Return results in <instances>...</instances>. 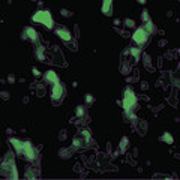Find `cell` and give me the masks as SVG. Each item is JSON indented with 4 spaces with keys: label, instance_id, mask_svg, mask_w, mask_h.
<instances>
[{
    "label": "cell",
    "instance_id": "cell-13",
    "mask_svg": "<svg viewBox=\"0 0 180 180\" xmlns=\"http://www.w3.org/2000/svg\"><path fill=\"white\" fill-rule=\"evenodd\" d=\"M162 140H164V141H167V143H170V144L173 143V137H171L170 134H165L164 137H162Z\"/></svg>",
    "mask_w": 180,
    "mask_h": 180
},
{
    "label": "cell",
    "instance_id": "cell-9",
    "mask_svg": "<svg viewBox=\"0 0 180 180\" xmlns=\"http://www.w3.org/2000/svg\"><path fill=\"white\" fill-rule=\"evenodd\" d=\"M45 80H47L48 83H57V75H56V72L48 71L47 74H45Z\"/></svg>",
    "mask_w": 180,
    "mask_h": 180
},
{
    "label": "cell",
    "instance_id": "cell-18",
    "mask_svg": "<svg viewBox=\"0 0 180 180\" xmlns=\"http://www.w3.org/2000/svg\"><path fill=\"white\" fill-rule=\"evenodd\" d=\"M62 15H63V17H69L71 12L68 11V9H62Z\"/></svg>",
    "mask_w": 180,
    "mask_h": 180
},
{
    "label": "cell",
    "instance_id": "cell-4",
    "mask_svg": "<svg viewBox=\"0 0 180 180\" xmlns=\"http://www.w3.org/2000/svg\"><path fill=\"white\" fill-rule=\"evenodd\" d=\"M56 33H57V36H59L60 39L66 41V42H69L72 39V35H71V32L66 29V27H59V29L56 30Z\"/></svg>",
    "mask_w": 180,
    "mask_h": 180
},
{
    "label": "cell",
    "instance_id": "cell-11",
    "mask_svg": "<svg viewBox=\"0 0 180 180\" xmlns=\"http://www.w3.org/2000/svg\"><path fill=\"white\" fill-rule=\"evenodd\" d=\"M123 23H125V26H126V27H128V29H131V27H134V26H135V23H134V20H129V18H128V20H125Z\"/></svg>",
    "mask_w": 180,
    "mask_h": 180
},
{
    "label": "cell",
    "instance_id": "cell-17",
    "mask_svg": "<svg viewBox=\"0 0 180 180\" xmlns=\"http://www.w3.org/2000/svg\"><path fill=\"white\" fill-rule=\"evenodd\" d=\"M86 101H87V104H92L93 102V96L92 95H87L86 96Z\"/></svg>",
    "mask_w": 180,
    "mask_h": 180
},
{
    "label": "cell",
    "instance_id": "cell-10",
    "mask_svg": "<svg viewBox=\"0 0 180 180\" xmlns=\"http://www.w3.org/2000/svg\"><path fill=\"white\" fill-rule=\"evenodd\" d=\"M72 144H74V147H83V146H86V140L83 138V135L81 137H75Z\"/></svg>",
    "mask_w": 180,
    "mask_h": 180
},
{
    "label": "cell",
    "instance_id": "cell-19",
    "mask_svg": "<svg viewBox=\"0 0 180 180\" xmlns=\"http://www.w3.org/2000/svg\"><path fill=\"white\" fill-rule=\"evenodd\" d=\"M8 81H9V83H14V81H15V77H14V75H9V77H8Z\"/></svg>",
    "mask_w": 180,
    "mask_h": 180
},
{
    "label": "cell",
    "instance_id": "cell-8",
    "mask_svg": "<svg viewBox=\"0 0 180 180\" xmlns=\"http://www.w3.org/2000/svg\"><path fill=\"white\" fill-rule=\"evenodd\" d=\"M11 144H12V147H14L18 153H21V152L24 150V146H26V143L17 140V138H11Z\"/></svg>",
    "mask_w": 180,
    "mask_h": 180
},
{
    "label": "cell",
    "instance_id": "cell-12",
    "mask_svg": "<svg viewBox=\"0 0 180 180\" xmlns=\"http://www.w3.org/2000/svg\"><path fill=\"white\" fill-rule=\"evenodd\" d=\"M141 20H143V21H146V23H149V21H150V18H149V14H147V11H144V12L141 14Z\"/></svg>",
    "mask_w": 180,
    "mask_h": 180
},
{
    "label": "cell",
    "instance_id": "cell-5",
    "mask_svg": "<svg viewBox=\"0 0 180 180\" xmlns=\"http://www.w3.org/2000/svg\"><path fill=\"white\" fill-rule=\"evenodd\" d=\"M51 95H53V99H62V96H63V86L59 83V81H57V83H54Z\"/></svg>",
    "mask_w": 180,
    "mask_h": 180
},
{
    "label": "cell",
    "instance_id": "cell-15",
    "mask_svg": "<svg viewBox=\"0 0 180 180\" xmlns=\"http://www.w3.org/2000/svg\"><path fill=\"white\" fill-rule=\"evenodd\" d=\"M84 114V108L83 107H77V116H83Z\"/></svg>",
    "mask_w": 180,
    "mask_h": 180
},
{
    "label": "cell",
    "instance_id": "cell-14",
    "mask_svg": "<svg viewBox=\"0 0 180 180\" xmlns=\"http://www.w3.org/2000/svg\"><path fill=\"white\" fill-rule=\"evenodd\" d=\"M131 54H132V56H134L135 59H138V56H140V51H138V50H135V48H132V50H131Z\"/></svg>",
    "mask_w": 180,
    "mask_h": 180
},
{
    "label": "cell",
    "instance_id": "cell-20",
    "mask_svg": "<svg viewBox=\"0 0 180 180\" xmlns=\"http://www.w3.org/2000/svg\"><path fill=\"white\" fill-rule=\"evenodd\" d=\"M32 71H33V75H36V77H38V75H39V71H38V69H36V68H33Z\"/></svg>",
    "mask_w": 180,
    "mask_h": 180
},
{
    "label": "cell",
    "instance_id": "cell-21",
    "mask_svg": "<svg viewBox=\"0 0 180 180\" xmlns=\"http://www.w3.org/2000/svg\"><path fill=\"white\" fill-rule=\"evenodd\" d=\"M138 3H146V0H137Z\"/></svg>",
    "mask_w": 180,
    "mask_h": 180
},
{
    "label": "cell",
    "instance_id": "cell-7",
    "mask_svg": "<svg viewBox=\"0 0 180 180\" xmlns=\"http://www.w3.org/2000/svg\"><path fill=\"white\" fill-rule=\"evenodd\" d=\"M102 12L105 15L113 14V0H104L102 2Z\"/></svg>",
    "mask_w": 180,
    "mask_h": 180
},
{
    "label": "cell",
    "instance_id": "cell-6",
    "mask_svg": "<svg viewBox=\"0 0 180 180\" xmlns=\"http://www.w3.org/2000/svg\"><path fill=\"white\" fill-rule=\"evenodd\" d=\"M23 35H24L23 38H26V39H30V41H36V39H38V33H36V32L32 29V27H26Z\"/></svg>",
    "mask_w": 180,
    "mask_h": 180
},
{
    "label": "cell",
    "instance_id": "cell-16",
    "mask_svg": "<svg viewBox=\"0 0 180 180\" xmlns=\"http://www.w3.org/2000/svg\"><path fill=\"white\" fill-rule=\"evenodd\" d=\"M0 98L6 101V99H9V93H8V92H0Z\"/></svg>",
    "mask_w": 180,
    "mask_h": 180
},
{
    "label": "cell",
    "instance_id": "cell-2",
    "mask_svg": "<svg viewBox=\"0 0 180 180\" xmlns=\"http://www.w3.org/2000/svg\"><path fill=\"white\" fill-rule=\"evenodd\" d=\"M149 32L146 30V29H137L134 32V35H132V39H134V42L135 44H138V45H143L144 42L147 41V38H149Z\"/></svg>",
    "mask_w": 180,
    "mask_h": 180
},
{
    "label": "cell",
    "instance_id": "cell-1",
    "mask_svg": "<svg viewBox=\"0 0 180 180\" xmlns=\"http://www.w3.org/2000/svg\"><path fill=\"white\" fill-rule=\"evenodd\" d=\"M33 21L36 23H41L47 27H53V17L48 11H39L33 15Z\"/></svg>",
    "mask_w": 180,
    "mask_h": 180
},
{
    "label": "cell",
    "instance_id": "cell-3",
    "mask_svg": "<svg viewBox=\"0 0 180 180\" xmlns=\"http://www.w3.org/2000/svg\"><path fill=\"white\" fill-rule=\"evenodd\" d=\"M135 101H137V98H135V93L132 92V90H126L125 92V98H123V107H125V110H131V108L134 107Z\"/></svg>",
    "mask_w": 180,
    "mask_h": 180
}]
</instances>
